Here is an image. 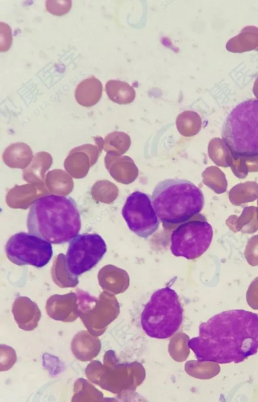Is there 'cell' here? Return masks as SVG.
<instances>
[{
    "label": "cell",
    "mask_w": 258,
    "mask_h": 402,
    "mask_svg": "<svg viewBox=\"0 0 258 402\" xmlns=\"http://www.w3.org/2000/svg\"><path fill=\"white\" fill-rule=\"evenodd\" d=\"M188 346L200 363L241 362L258 351V315L244 309L219 313L200 325Z\"/></svg>",
    "instance_id": "1"
},
{
    "label": "cell",
    "mask_w": 258,
    "mask_h": 402,
    "mask_svg": "<svg viewBox=\"0 0 258 402\" xmlns=\"http://www.w3.org/2000/svg\"><path fill=\"white\" fill-rule=\"evenodd\" d=\"M29 233L53 244H62L77 235L81 228L80 212L71 197L47 194L32 203L27 219Z\"/></svg>",
    "instance_id": "2"
},
{
    "label": "cell",
    "mask_w": 258,
    "mask_h": 402,
    "mask_svg": "<svg viewBox=\"0 0 258 402\" xmlns=\"http://www.w3.org/2000/svg\"><path fill=\"white\" fill-rule=\"evenodd\" d=\"M151 202L163 223L176 224L199 214L203 208L204 197L201 189L189 181L170 179L156 185Z\"/></svg>",
    "instance_id": "3"
},
{
    "label": "cell",
    "mask_w": 258,
    "mask_h": 402,
    "mask_svg": "<svg viewBox=\"0 0 258 402\" xmlns=\"http://www.w3.org/2000/svg\"><path fill=\"white\" fill-rule=\"evenodd\" d=\"M221 137L234 156H258V100L244 101L231 111L223 125Z\"/></svg>",
    "instance_id": "4"
},
{
    "label": "cell",
    "mask_w": 258,
    "mask_h": 402,
    "mask_svg": "<svg viewBox=\"0 0 258 402\" xmlns=\"http://www.w3.org/2000/svg\"><path fill=\"white\" fill-rule=\"evenodd\" d=\"M183 320V308L178 295L173 289L166 287L151 295L141 315V325L149 337L165 339L172 336Z\"/></svg>",
    "instance_id": "5"
},
{
    "label": "cell",
    "mask_w": 258,
    "mask_h": 402,
    "mask_svg": "<svg viewBox=\"0 0 258 402\" xmlns=\"http://www.w3.org/2000/svg\"><path fill=\"white\" fill-rule=\"evenodd\" d=\"M213 236L212 227L205 219L181 223L171 234V252L176 257L197 259L208 250Z\"/></svg>",
    "instance_id": "6"
},
{
    "label": "cell",
    "mask_w": 258,
    "mask_h": 402,
    "mask_svg": "<svg viewBox=\"0 0 258 402\" xmlns=\"http://www.w3.org/2000/svg\"><path fill=\"white\" fill-rule=\"evenodd\" d=\"M106 251V243L99 234H78L71 240L67 251L66 269L72 277H78L95 267Z\"/></svg>",
    "instance_id": "7"
},
{
    "label": "cell",
    "mask_w": 258,
    "mask_h": 402,
    "mask_svg": "<svg viewBox=\"0 0 258 402\" xmlns=\"http://www.w3.org/2000/svg\"><path fill=\"white\" fill-rule=\"evenodd\" d=\"M9 260L18 266L31 265L41 268L53 255L51 244L30 233L20 232L11 236L5 246Z\"/></svg>",
    "instance_id": "8"
},
{
    "label": "cell",
    "mask_w": 258,
    "mask_h": 402,
    "mask_svg": "<svg viewBox=\"0 0 258 402\" xmlns=\"http://www.w3.org/2000/svg\"><path fill=\"white\" fill-rule=\"evenodd\" d=\"M121 213L126 224L138 236L147 238L158 228V218L147 194L135 191L126 198Z\"/></svg>",
    "instance_id": "9"
},
{
    "label": "cell",
    "mask_w": 258,
    "mask_h": 402,
    "mask_svg": "<svg viewBox=\"0 0 258 402\" xmlns=\"http://www.w3.org/2000/svg\"><path fill=\"white\" fill-rule=\"evenodd\" d=\"M95 145L85 144L72 149L64 162L67 172L75 179H81L88 174L90 168L97 161L103 149L101 137H94Z\"/></svg>",
    "instance_id": "10"
},
{
    "label": "cell",
    "mask_w": 258,
    "mask_h": 402,
    "mask_svg": "<svg viewBox=\"0 0 258 402\" xmlns=\"http://www.w3.org/2000/svg\"><path fill=\"white\" fill-rule=\"evenodd\" d=\"M46 311L52 319L63 322H72L79 317L78 304L73 294L52 296L47 302Z\"/></svg>",
    "instance_id": "11"
},
{
    "label": "cell",
    "mask_w": 258,
    "mask_h": 402,
    "mask_svg": "<svg viewBox=\"0 0 258 402\" xmlns=\"http://www.w3.org/2000/svg\"><path fill=\"white\" fill-rule=\"evenodd\" d=\"M104 162L111 176L118 182L130 184L138 175V168L133 160L128 156H114L106 154Z\"/></svg>",
    "instance_id": "12"
},
{
    "label": "cell",
    "mask_w": 258,
    "mask_h": 402,
    "mask_svg": "<svg viewBox=\"0 0 258 402\" xmlns=\"http://www.w3.org/2000/svg\"><path fill=\"white\" fill-rule=\"evenodd\" d=\"M12 313L19 328L31 331L38 326L41 313L37 305L28 298H18L13 304Z\"/></svg>",
    "instance_id": "13"
},
{
    "label": "cell",
    "mask_w": 258,
    "mask_h": 402,
    "mask_svg": "<svg viewBox=\"0 0 258 402\" xmlns=\"http://www.w3.org/2000/svg\"><path fill=\"white\" fill-rule=\"evenodd\" d=\"M75 357L82 362L91 361L99 354L101 343L97 336L88 331H81L74 337L71 345Z\"/></svg>",
    "instance_id": "14"
},
{
    "label": "cell",
    "mask_w": 258,
    "mask_h": 402,
    "mask_svg": "<svg viewBox=\"0 0 258 402\" xmlns=\"http://www.w3.org/2000/svg\"><path fill=\"white\" fill-rule=\"evenodd\" d=\"M52 164V157L49 153L41 151L36 153L30 165L23 170V179L29 183L43 186L45 173Z\"/></svg>",
    "instance_id": "15"
},
{
    "label": "cell",
    "mask_w": 258,
    "mask_h": 402,
    "mask_svg": "<svg viewBox=\"0 0 258 402\" xmlns=\"http://www.w3.org/2000/svg\"><path fill=\"white\" fill-rule=\"evenodd\" d=\"M103 91L101 82L94 76L87 78L76 87L75 97L77 102L84 107H91L101 99Z\"/></svg>",
    "instance_id": "16"
},
{
    "label": "cell",
    "mask_w": 258,
    "mask_h": 402,
    "mask_svg": "<svg viewBox=\"0 0 258 402\" xmlns=\"http://www.w3.org/2000/svg\"><path fill=\"white\" fill-rule=\"evenodd\" d=\"M33 157L30 147L20 142L10 144L2 156L4 163L9 167L24 170L30 165Z\"/></svg>",
    "instance_id": "17"
},
{
    "label": "cell",
    "mask_w": 258,
    "mask_h": 402,
    "mask_svg": "<svg viewBox=\"0 0 258 402\" xmlns=\"http://www.w3.org/2000/svg\"><path fill=\"white\" fill-rule=\"evenodd\" d=\"M226 49L232 53H242L251 50L258 51V27H244L240 32L228 40Z\"/></svg>",
    "instance_id": "18"
},
{
    "label": "cell",
    "mask_w": 258,
    "mask_h": 402,
    "mask_svg": "<svg viewBox=\"0 0 258 402\" xmlns=\"http://www.w3.org/2000/svg\"><path fill=\"white\" fill-rule=\"evenodd\" d=\"M226 224L233 232L249 234L256 232L258 230L257 208H244L240 216H230L226 220Z\"/></svg>",
    "instance_id": "19"
},
{
    "label": "cell",
    "mask_w": 258,
    "mask_h": 402,
    "mask_svg": "<svg viewBox=\"0 0 258 402\" xmlns=\"http://www.w3.org/2000/svg\"><path fill=\"white\" fill-rule=\"evenodd\" d=\"M105 91L110 100L119 104L132 102L136 97L134 88L127 82L110 79L105 85Z\"/></svg>",
    "instance_id": "20"
},
{
    "label": "cell",
    "mask_w": 258,
    "mask_h": 402,
    "mask_svg": "<svg viewBox=\"0 0 258 402\" xmlns=\"http://www.w3.org/2000/svg\"><path fill=\"white\" fill-rule=\"evenodd\" d=\"M61 169H54L46 174L45 183L54 194L64 195L73 189L74 181L70 175Z\"/></svg>",
    "instance_id": "21"
},
{
    "label": "cell",
    "mask_w": 258,
    "mask_h": 402,
    "mask_svg": "<svg viewBox=\"0 0 258 402\" xmlns=\"http://www.w3.org/2000/svg\"><path fill=\"white\" fill-rule=\"evenodd\" d=\"M130 136L122 132L108 134L104 140L103 149L108 154L120 156L125 153L131 145Z\"/></svg>",
    "instance_id": "22"
},
{
    "label": "cell",
    "mask_w": 258,
    "mask_h": 402,
    "mask_svg": "<svg viewBox=\"0 0 258 402\" xmlns=\"http://www.w3.org/2000/svg\"><path fill=\"white\" fill-rule=\"evenodd\" d=\"M102 397V393L86 379L80 378L75 381L72 401H100Z\"/></svg>",
    "instance_id": "23"
},
{
    "label": "cell",
    "mask_w": 258,
    "mask_h": 402,
    "mask_svg": "<svg viewBox=\"0 0 258 402\" xmlns=\"http://www.w3.org/2000/svg\"><path fill=\"white\" fill-rule=\"evenodd\" d=\"M0 370L6 371L11 369L17 360L15 350L5 344L0 345Z\"/></svg>",
    "instance_id": "24"
},
{
    "label": "cell",
    "mask_w": 258,
    "mask_h": 402,
    "mask_svg": "<svg viewBox=\"0 0 258 402\" xmlns=\"http://www.w3.org/2000/svg\"><path fill=\"white\" fill-rule=\"evenodd\" d=\"M244 255L249 265L251 266H258V234L248 239Z\"/></svg>",
    "instance_id": "25"
},
{
    "label": "cell",
    "mask_w": 258,
    "mask_h": 402,
    "mask_svg": "<svg viewBox=\"0 0 258 402\" xmlns=\"http://www.w3.org/2000/svg\"><path fill=\"white\" fill-rule=\"evenodd\" d=\"M47 12L56 16H62L68 13L72 7L71 1H50L45 2Z\"/></svg>",
    "instance_id": "26"
},
{
    "label": "cell",
    "mask_w": 258,
    "mask_h": 402,
    "mask_svg": "<svg viewBox=\"0 0 258 402\" xmlns=\"http://www.w3.org/2000/svg\"><path fill=\"white\" fill-rule=\"evenodd\" d=\"M0 51L6 52L10 48L12 43V30L9 25L0 23Z\"/></svg>",
    "instance_id": "27"
},
{
    "label": "cell",
    "mask_w": 258,
    "mask_h": 402,
    "mask_svg": "<svg viewBox=\"0 0 258 402\" xmlns=\"http://www.w3.org/2000/svg\"><path fill=\"white\" fill-rule=\"evenodd\" d=\"M246 299L251 308L258 310V276L249 285L246 294Z\"/></svg>",
    "instance_id": "28"
},
{
    "label": "cell",
    "mask_w": 258,
    "mask_h": 402,
    "mask_svg": "<svg viewBox=\"0 0 258 402\" xmlns=\"http://www.w3.org/2000/svg\"><path fill=\"white\" fill-rule=\"evenodd\" d=\"M253 93L258 100V77L256 78L253 86Z\"/></svg>",
    "instance_id": "29"
},
{
    "label": "cell",
    "mask_w": 258,
    "mask_h": 402,
    "mask_svg": "<svg viewBox=\"0 0 258 402\" xmlns=\"http://www.w3.org/2000/svg\"><path fill=\"white\" fill-rule=\"evenodd\" d=\"M257 206H258V201H257ZM257 219H258V207H257Z\"/></svg>",
    "instance_id": "30"
}]
</instances>
